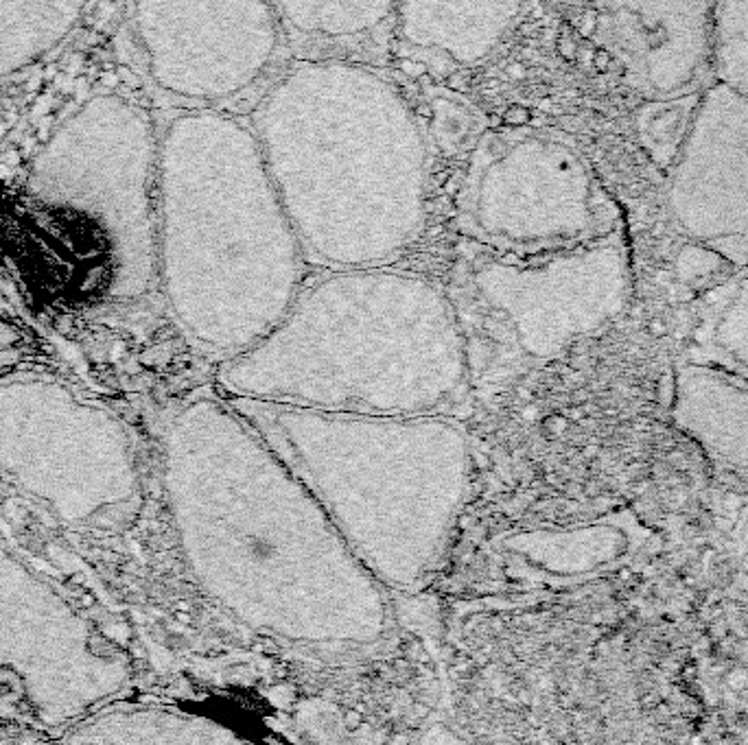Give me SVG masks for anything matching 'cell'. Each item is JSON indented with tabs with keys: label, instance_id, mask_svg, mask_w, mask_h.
<instances>
[{
	"label": "cell",
	"instance_id": "6da1fadb",
	"mask_svg": "<svg viewBox=\"0 0 748 745\" xmlns=\"http://www.w3.org/2000/svg\"><path fill=\"white\" fill-rule=\"evenodd\" d=\"M162 479L193 579L243 628L320 658L388 643V588L226 396L169 418Z\"/></svg>",
	"mask_w": 748,
	"mask_h": 745
},
{
	"label": "cell",
	"instance_id": "7a4b0ae2",
	"mask_svg": "<svg viewBox=\"0 0 748 745\" xmlns=\"http://www.w3.org/2000/svg\"><path fill=\"white\" fill-rule=\"evenodd\" d=\"M245 116L311 269L394 265L423 239L427 134L381 66L291 57Z\"/></svg>",
	"mask_w": 748,
	"mask_h": 745
},
{
	"label": "cell",
	"instance_id": "3957f363",
	"mask_svg": "<svg viewBox=\"0 0 748 745\" xmlns=\"http://www.w3.org/2000/svg\"><path fill=\"white\" fill-rule=\"evenodd\" d=\"M473 359L447 289L394 265L318 271L259 344L219 363L217 392L361 416L455 413Z\"/></svg>",
	"mask_w": 748,
	"mask_h": 745
},
{
	"label": "cell",
	"instance_id": "277c9868",
	"mask_svg": "<svg viewBox=\"0 0 748 745\" xmlns=\"http://www.w3.org/2000/svg\"><path fill=\"white\" fill-rule=\"evenodd\" d=\"M158 285L219 363L274 330L309 263L245 114L180 110L158 134Z\"/></svg>",
	"mask_w": 748,
	"mask_h": 745
},
{
	"label": "cell",
	"instance_id": "5b68a950",
	"mask_svg": "<svg viewBox=\"0 0 748 745\" xmlns=\"http://www.w3.org/2000/svg\"><path fill=\"white\" fill-rule=\"evenodd\" d=\"M228 400L385 588L429 582L471 490V437L455 413L361 416Z\"/></svg>",
	"mask_w": 748,
	"mask_h": 745
},
{
	"label": "cell",
	"instance_id": "8992f818",
	"mask_svg": "<svg viewBox=\"0 0 748 745\" xmlns=\"http://www.w3.org/2000/svg\"><path fill=\"white\" fill-rule=\"evenodd\" d=\"M158 132L140 105L99 94L33 158L29 217L7 260L53 311L132 302L158 285Z\"/></svg>",
	"mask_w": 748,
	"mask_h": 745
},
{
	"label": "cell",
	"instance_id": "52a82bcc",
	"mask_svg": "<svg viewBox=\"0 0 748 745\" xmlns=\"http://www.w3.org/2000/svg\"><path fill=\"white\" fill-rule=\"evenodd\" d=\"M619 228L622 210L567 134L514 125L488 129L471 145L453 197L458 247L534 258Z\"/></svg>",
	"mask_w": 748,
	"mask_h": 745
},
{
	"label": "cell",
	"instance_id": "ba28073f",
	"mask_svg": "<svg viewBox=\"0 0 748 745\" xmlns=\"http://www.w3.org/2000/svg\"><path fill=\"white\" fill-rule=\"evenodd\" d=\"M633 291L626 226L563 252L501 258L455 245L449 295L466 339L493 361L545 363L624 313Z\"/></svg>",
	"mask_w": 748,
	"mask_h": 745
},
{
	"label": "cell",
	"instance_id": "9c48e42d",
	"mask_svg": "<svg viewBox=\"0 0 748 745\" xmlns=\"http://www.w3.org/2000/svg\"><path fill=\"white\" fill-rule=\"evenodd\" d=\"M0 470L70 525L138 499L136 455L121 420L53 378L0 381Z\"/></svg>",
	"mask_w": 748,
	"mask_h": 745
},
{
	"label": "cell",
	"instance_id": "30bf717a",
	"mask_svg": "<svg viewBox=\"0 0 748 745\" xmlns=\"http://www.w3.org/2000/svg\"><path fill=\"white\" fill-rule=\"evenodd\" d=\"M147 75L180 110L248 114L291 59L272 0H134Z\"/></svg>",
	"mask_w": 748,
	"mask_h": 745
},
{
	"label": "cell",
	"instance_id": "8fae6325",
	"mask_svg": "<svg viewBox=\"0 0 748 745\" xmlns=\"http://www.w3.org/2000/svg\"><path fill=\"white\" fill-rule=\"evenodd\" d=\"M0 669L14 673L38 717L70 726L130 680L121 652L14 555L0 549Z\"/></svg>",
	"mask_w": 748,
	"mask_h": 745
},
{
	"label": "cell",
	"instance_id": "7c38bea8",
	"mask_svg": "<svg viewBox=\"0 0 748 745\" xmlns=\"http://www.w3.org/2000/svg\"><path fill=\"white\" fill-rule=\"evenodd\" d=\"M663 169L681 232L748 267V99L716 79L700 88Z\"/></svg>",
	"mask_w": 748,
	"mask_h": 745
},
{
	"label": "cell",
	"instance_id": "4fadbf2b",
	"mask_svg": "<svg viewBox=\"0 0 748 745\" xmlns=\"http://www.w3.org/2000/svg\"><path fill=\"white\" fill-rule=\"evenodd\" d=\"M598 38L628 84L648 101H670L711 81L714 0H595Z\"/></svg>",
	"mask_w": 748,
	"mask_h": 745
},
{
	"label": "cell",
	"instance_id": "5bb4252c",
	"mask_svg": "<svg viewBox=\"0 0 748 745\" xmlns=\"http://www.w3.org/2000/svg\"><path fill=\"white\" fill-rule=\"evenodd\" d=\"M523 5L525 0H399L392 53L438 73L473 68L504 42Z\"/></svg>",
	"mask_w": 748,
	"mask_h": 745
},
{
	"label": "cell",
	"instance_id": "9a60e30c",
	"mask_svg": "<svg viewBox=\"0 0 748 745\" xmlns=\"http://www.w3.org/2000/svg\"><path fill=\"white\" fill-rule=\"evenodd\" d=\"M291 57L383 66L394 46L399 0H272Z\"/></svg>",
	"mask_w": 748,
	"mask_h": 745
},
{
	"label": "cell",
	"instance_id": "2e32d148",
	"mask_svg": "<svg viewBox=\"0 0 748 745\" xmlns=\"http://www.w3.org/2000/svg\"><path fill=\"white\" fill-rule=\"evenodd\" d=\"M672 418L716 464L748 468V378L707 363L681 365Z\"/></svg>",
	"mask_w": 748,
	"mask_h": 745
},
{
	"label": "cell",
	"instance_id": "e0dca14e",
	"mask_svg": "<svg viewBox=\"0 0 748 745\" xmlns=\"http://www.w3.org/2000/svg\"><path fill=\"white\" fill-rule=\"evenodd\" d=\"M628 549V529L615 520L574 529L523 531L501 542L506 571L541 582H571L598 575L613 569Z\"/></svg>",
	"mask_w": 748,
	"mask_h": 745
},
{
	"label": "cell",
	"instance_id": "ac0fdd59",
	"mask_svg": "<svg viewBox=\"0 0 748 745\" xmlns=\"http://www.w3.org/2000/svg\"><path fill=\"white\" fill-rule=\"evenodd\" d=\"M66 743H245L239 730L202 713L171 706L116 704L97 708L68 726Z\"/></svg>",
	"mask_w": 748,
	"mask_h": 745
},
{
	"label": "cell",
	"instance_id": "d6986e66",
	"mask_svg": "<svg viewBox=\"0 0 748 745\" xmlns=\"http://www.w3.org/2000/svg\"><path fill=\"white\" fill-rule=\"evenodd\" d=\"M88 0H0V77L53 51L77 27Z\"/></svg>",
	"mask_w": 748,
	"mask_h": 745
},
{
	"label": "cell",
	"instance_id": "ffe728a7",
	"mask_svg": "<svg viewBox=\"0 0 748 745\" xmlns=\"http://www.w3.org/2000/svg\"><path fill=\"white\" fill-rule=\"evenodd\" d=\"M711 79L748 99V0H714Z\"/></svg>",
	"mask_w": 748,
	"mask_h": 745
},
{
	"label": "cell",
	"instance_id": "44dd1931",
	"mask_svg": "<svg viewBox=\"0 0 748 745\" xmlns=\"http://www.w3.org/2000/svg\"><path fill=\"white\" fill-rule=\"evenodd\" d=\"M709 335L716 350L748 370V267L711 293Z\"/></svg>",
	"mask_w": 748,
	"mask_h": 745
}]
</instances>
